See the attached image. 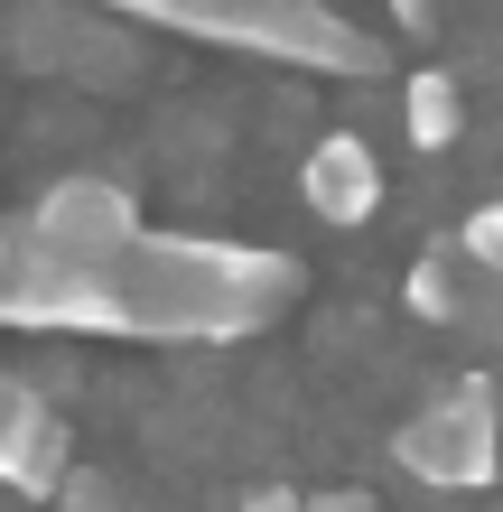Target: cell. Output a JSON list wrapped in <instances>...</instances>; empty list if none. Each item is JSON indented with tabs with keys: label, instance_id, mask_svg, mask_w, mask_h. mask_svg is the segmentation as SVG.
<instances>
[{
	"label": "cell",
	"instance_id": "cell-3",
	"mask_svg": "<svg viewBox=\"0 0 503 512\" xmlns=\"http://www.w3.org/2000/svg\"><path fill=\"white\" fill-rule=\"evenodd\" d=\"M140 233H150V224H140L131 187H112V177H56V187L28 205L0 243H10V252H38V261H75V270H112Z\"/></svg>",
	"mask_w": 503,
	"mask_h": 512
},
{
	"label": "cell",
	"instance_id": "cell-7",
	"mask_svg": "<svg viewBox=\"0 0 503 512\" xmlns=\"http://www.w3.org/2000/svg\"><path fill=\"white\" fill-rule=\"evenodd\" d=\"M401 131L420 140V149H457V131H466V94H457V75H438V66H420L401 84Z\"/></svg>",
	"mask_w": 503,
	"mask_h": 512
},
{
	"label": "cell",
	"instance_id": "cell-9",
	"mask_svg": "<svg viewBox=\"0 0 503 512\" xmlns=\"http://www.w3.org/2000/svg\"><path fill=\"white\" fill-rule=\"evenodd\" d=\"M410 317H429V326H448V317H457V280H448V261H420V270H410Z\"/></svg>",
	"mask_w": 503,
	"mask_h": 512
},
{
	"label": "cell",
	"instance_id": "cell-13",
	"mask_svg": "<svg viewBox=\"0 0 503 512\" xmlns=\"http://www.w3.org/2000/svg\"><path fill=\"white\" fill-rule=\"evenodd\" d=\"M47 512H103V494H94V485H75V475H66V503H47Z\"/></svg>",
	"mask_w": 503,
	"mask_h": 512
},
{
	"label": "cell",
	"instance_id": "cell-11",
	"mask_svg": "<svg viewBox=\"0 0 503 512\" xmlns=\"http://www.w3.org/2000/svg\"><path fill=\"white\" fill-rule=\"evenodd\" d=\"M299 512H373V494H354V485L345 494H299Z\"/></svg>",
	"mask_w": 503,
	"mask_h": 512
},
{
	"label": "cell",
	"instance_id": "cell-8",
	"mask_svg": "<svg viewBox=\"0 0 503 512\" xmlns=\"http://www.w3.org/2000/svg\"><path fill=\"white\" fill-rule=\"evenodd\" d=\"M457 261L485 270V280H503V205H476V215L457 224Z\"/></svg>",
	"mask_w": 503,
	"mask_h": 512
},
{
	"label": "cell",
	"instance_id": "cell-10",
	"mask_svg": "<svg viewBox=\"0 0 503 512\" xmlns=\"http://www.w3.org/2000/svg\"><path fill=\"white\" fill-rule=\"evenodd\" d=\"M28 410H38V391H28V382H10V373H0V438H10L19 429V419Z\"/></svg>",
	"mask_w": 503,
	"mask_h": 512
},
{
	"label": "cell",
	"instance_id": "cell-5",
	"mask_svg": "<svg viewBox=\"0 0 503 512\" xmlns=\"http://www.w3.org/2000/svg\"><path fill=\"white\" fill-rule=\"evenodd\" d=\"M299 196H308V215L317 224H336V233H354V224H373L382 215V159L354 131H327L299 159Z\"/></svg>",
	"mask_w": 503,
	"mask_h": 512
},
{
	"label": "cell",
	"instance_id": "cell-4",
	"mask_svg": "<svg viewBox=\"0 0 503 512\" xmlns=\"http://www.w3.org/2000/svg\"><path fill=\"white\" fill-rule=\"evenodd\" d=\"M401 466L420 475V485H438V494H476V485H494V466H503L494 391L466 373V382L438 391V401H420V419L401 429Z\"/></svg>",
	"mask_w": 503,
	"mask_h": 512
},
{
	"label": "cell",
	"instance_id": "cell-2",
	"mask_svg": "<svg viewBox=\"0 0 503 512\" xmlns=\"http://www.w3.org/2000/svg\"><path fill=\"white\" fill-rule=\"evenodd\" d=\"M168 28L243 56H280V66H317V75H382V47L364 28H345L327 0H168Z\"/></svg>",
	"mask_w": 503,
	"mask_h": 512
},
{
	"label": "cell",
	"instance_id": "cell-6",
	"mask_svg": "<svg viewBox=\"0 0 503 512\" xmlns=\"http://www.w3.org/2000/svg\"><path fill=\"white\" fill-rule=\"evenodd\" d=\"M0 485H10V494H38V503L66 485V429H56V410H47V401L28 410L10 438H0Z\"/></svg>",
	"mask_w": 503,
	"mask_h": 512
},
{
	"label": "cell",
	"instance_id": "cell-14",
	"mask_svg": "<svg viewBox=\"0 0 503 512\" xmlns=\"http://www.w3.org/2000/svg\"><path fill=\"white\" fill-rule=\"evenodd\" d=\"M103 10H122V19H159V28H168V0H103Z\"/></svg>",
	"mask_w": 503,
	"mask_h": 512
},
{
	"label": "cell",
	"instance_id": "cell-12",
	"mask_svg": "<svg viewBox=\"0 0 503 512\" xmlns=\"http://www.w3.org/2000/svg\"><path fill=\"white\" fill-rule=\"evenodd\" d=\"M233 512H299V494H289V485H261V494L233 503Z\"/></svg>",
	"mask_w": 503,
	"mask_h": 512
},
{
	"label": "cell",
	"instance_id": "cell-1",
	"mask_svg": "<svg viewBox=\"0 0 503 512\" xmlns=\"http://www.w3.org/2000/svg\"><path fill=\"white\" fill-rule=\"evenodd\" d=\"M299 289V270L280 252L243 243H205V233H140L112 261V298H122V336L150 345H224L271 326Z\"/></svg>",
	"mask_w": 503,
	"mask_h": 512
}]
</instances>
